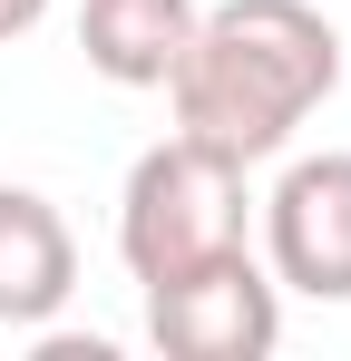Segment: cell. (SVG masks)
I'll return each mask as SVG.
<instances>
[{
  "label": "cell",
  "instance_id": "obj_6",
  "mask_svg": "<svg viewBox=\"0 0 351 361\" xmlns=\"http://www.w3.org/2000/svg\"><path fill=\"white\" fill-rule=\"evenodd\" d=\"M195 20V0H78V59L108 88H166Z\"/></svg>",
  "mask_w": 351,
  "mask_h": 361
},
{
  "label": "cell",
  "instance_id": "obj_4",
  "mask_svg": "<svg viewBox=\"0 0 351 361\" xmlns=\"http://www.w3.org/2000/svg\"><path fill=\"white\" fill-rule=\"evenodd\" d=\"M264 274L302 302H351V147L292 157L264 195Z\"/></svg>",
  "mask_w": 351,
  "mask_h": 361
},
{
  "label": "cell",
  "instance_id": "obj_7",
  "mask_svg": "<svg viewBox=\"0 0 351 361\" xmlns=\"http://www.w3.org/2000/svg\"><path fill=\"white\" fill-rule=\"evenodd\" d=\"M39 20H49V0H0V49H10V39H30Z\"/></svg>",
  "mask_w": 351,
  "mask_h": 361
},
{
  "label": "cell",
  "instance_id": "obj_1",
  "mask_svg": "<svg viewBox=\"0 0 351 361\" xmlns=\"http://www.w3.org/2000/svg\"><path fill=\"white\" fill-rule=\"evenodd\" d=\"M332 88H342V30L312 0H215L166 78V108L176 137L254 176L264 157L302 137L312 108H332Z\"/></svg>",
  "mask_w": 351,
  "mask_h": 361
},
{
  "label": "cell",
  "instance_id": "obj_2",
  "mask_svg": "<svg viewBox=\"0 0 351 361\" xmlns=\"http://www.w3.org/2000/svg\"><path fill=\"white\" fill-rule=\"evenodd\" d=\"M254 235V195H244V166L195 147V137H156L127 185H117V264L137 283L156 274H185V264H215Z\"/></svg>",
  "mask_w": 351,
  "mask_h": 361
},
{
  "label": "cell",
  "instance_id": "obj_5",
  "mask_svg": "<svg viewBox=\"0 0 351 361\" xmlns=\"http://www.w3.org/2000/svg\"><path fill=\"white\" fill-rule=\"evenodd\" d=\"M78 293V235L39 185H0V332H39Z\"/></svg>",
  "mask_w": 351,
  "mask_h": 361
},
{
  "label": "cell",
  "instance_id": "obj_3",
  "mask_svg": "<svg viewBox=\"0 0 351 361\" xmlns=\"http://www.w3.org/2000/svg\"><path fill=\"white\" fill-rule=\"evenodd\" d=\"M137 293H147V342L166 361H264L283 342V283L264 274L254 244L185 264V274H156Z\"/></svg>",
  "mask_w": 351,
  "mask_h": 361
}]
</instances>
